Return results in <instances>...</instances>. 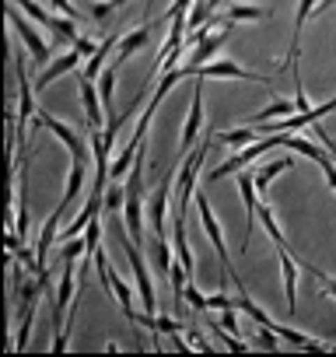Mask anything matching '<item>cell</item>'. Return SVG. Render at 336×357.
Masks as SVG:
<instances>
[{
	"mask_svg": "<svg viewBox=\"0 0 336 357\" xmlns=\"http://www.w3.org/2000/svg\"><path fill=\"white\" fill-rule=\"evenodd\" d=\"M197 211H200L204 231L211 235V242H214V249H217V256H221V263H224V273H231L235 266H231V259H228V245H224L221 225H217V218H214V211H211V204H207V197H204V193H197Z\"/></svg>",
	"mask_w": 336,
	"mask_h": 357,
	"instance_id": "obj_13",
	"label": "cell"
},
{
	"mask_svg": "<svg viewBox=\"0 0 336 357\" xmlns=\"http://www.w3.org/2000/svg\"><path fill=\"white\" fill-rule=\"evenodd\" d=\"M197 77H200V81H207V77H235V81H259V84H270V77L252 74V70L238 67L235 60H211V63H204V67L197 70Z\"/></svg>",
	"mask_w": 336,
	"mask_h": 357,
	"instance_id": "obj_11",
	"label": "cell"
},
{
	"mask_svg": "<svg viewBox=\"0 0 336 357\" xmlns=\"http://www.w3.org/2000/svg\"><path fill=\"white\" fill-rule=\"evenodd\" d=\"M329 8H336V0H319V4H315V15H326Z\"/></svg>",
	"mask_w": 336,
	"mask_h": 357,
	"instance_id": "obj_44",
	"label": "cell"
},
{
	"mask_svg": "<svg viewBox=\"0 0 336 357\" xmlns=\"http://www.w3.org/2000/svg\"><path fill=\"white\" fill-rule=\"evenodd\" d=\"M84 56L77 53V50H70V53H63V56H56V60H49L46 67H43V74L36 77V91L39 88H49L56 77H63V74H70V70H77V63H81Z\"/></svg>",
	"mask_w": 336,
	"mask_h": 357,
	"instance_id": "obj_16",
	"label": "cell"
},
{
	"mask_svg": "<svg viewBox=\"0 0 336 357\" xmlns=\"http://www.w3.org/2000/svg\"><path fill=\"white\" fill-rule=\"evenodd\" d=\"M333 350H336V343H333Z\"/></svg>",
	"mask_w": 336,
	"mask_h": 357,
	"instance_id": "obj_47",
	"label": "cell"
},
{
	"mask_svg": "<svg viewBox=\"0 0 336 357\" xmlns=\"http://www.w3.org/2000/svg\"><path fill=\"white\" fill-rule=\"evenodd\" d=\"M151 333H168V336H176V333H183V322H179V319H168V315H154Z\"/></svg>",
	"mask_w": 336,
	"mask_h": 357,
	"instance_id": "obj_35",
	"label": "cell"
},
{
	"mask_svg": "<svg viewBox=\"0 0 336 357\" xmlns=\"http://www.w3.org/2000/svg\"><path fill=\"white\" fill-rule=\"evenodd\" d=\"M126 207V186H105V211H119Z\"/></svg>",
	"mask_w": 336,
	"mask_h": 357,
	"instance_id": "obj_36",
	"label": "cell"
},
{
	"mask_svg": "<svg viewBox=\"0 0 336 357\" xmlns=\"http://www.w3.org/2000/svg\"><path fill=\"white\" fill-rule=\"evenodd\" d=\"M147 43H151V25H140V29L126 32V36L119 39V50H116V63H112V67H123V63H126L133 53H140Z\"/></svg>",
	"mask_w": 336,
	"mask_h": 357,
	"instance_id": "obj_18",
	"label": "cell"
},
{
	"mask_svg": "<svg viewBox=\"0 0 336 357\" xmlns=\"http://www.w3.org/2000/svg\"><path fill=\"white\" fill-rule=\"evenodd\" d=\"M88 252V238H81V235H74V238H67V242H60V259H81Z\"/></svg>",
	"mask_w": 336,
	"mask_h": 357,
	"instance_id": "obj_33",
	"label": "cell"
},
{
	"mask_svg": "<svg viewBox=\"0 0 336 357\" xmlns=\"http://www.w3.org/2000/svg\"><path fill=\"white\" fill-rule=\"evenodd\" d=\"M144 147H140V158L133 161L130 168V178H126V207H123V221H126V231L133 242H144V218L140 214V200H144Z\"/></svg>",
	"mask_w": 336,
	"mask_h": 357,
	"instance_id": "obj_1",
	"label": "cell"
},
{
	"mask_svg": "<svg viewBox=\"0 0 336 357\" xmlns=\"http://www.w3.org/2000/svg\"><path fill=\"white\" fill-rule=\"evenodd\" d=\"M273 147H284V133H266V137H259V140H252L245 151H238V154H231L224 165H217L214 172H211V183H221V178H228V175H235V172H242L249 161H256V158H263L266 151H273Z\"/></svg>",
	"mask_w": 336,
	"mask_h": 357,
	"instance_id": "obj_2",
	"label": "cell"
},
{
	"mask_svg": "<svg viewBox=\"0 0 336 357\" xmlns=\"http://www.w3.org/2000/svg\"><path fill=\"white\" fill-rule=\"evenodd\" d=\"M190 343H193V347H197V350H214V347H211V343H207V340H204V336H200V333H197V329H193V333H190Z\"/></svg>",
	"mask_w": 336,
	"mask_h": 357,
	"instance_id": "obj_43",
	"label": "cell"
},
{
	"mask_svg": "<svg viewBox=\"0 0 336 357\" xmlns=\"http://www.w3.org/2000/svg\"><path fill=\"white\" fill-rule=\"evenodd\" d=\"M112 4H116V8H123V4H126V0H112Z\"/></svg>",
	"mask_w": 336,
	"mask_h": 357,
	"instance_id": "obj_46",
	"label": "cell"
},
{
	"mask_svg": "<svg viewBox=\"0 0 336 357\" xmlns=\"http://www.w3.org/2000/svg\"><path fill=\"white\" fill-rule=\"evenodd\" d=\"M294 112H298V102H287V98H280V95H277V98H273V102H270L266 109H259V112H256V116H252L249 123H266V119H284V116H294Z\"/></svg>",
	"mask_w": 336,
	"mask_h": 357,
	"instance_id": "obj_25",
	"label": "cell"
},
{
	"mask_svg": "<svg viewBox=\"0 0 336 357\" xmlns=\"http://www.w3.org/2000/svg\"><path fill=\"white\" fill-rule=\"evenodd\" d=\"M98 95H102L105 112L112 116V98H116V67H109V70H102V74H98Z\"/></svg>",
	"mask_w": 336,
	"mask_h": 357,
	"instance_id": "obj_31",
	"label": "cell"
},
{
	"mask_svg": "<svg viewBox=\"0 0 336 357\" xmlns=\"http://www.w3.org/2000/svg\"><path fill=\"white\" fill-rule=\"evenodd\" d=\"M74 50H77V53H81V56H84V60H91V56H95V50H98V46H95V43H91V39H81V36H77V39H74Z\"/></svg>",
	"mask_w": 336,
	"mask_h": 357,
	"instance_id": "obj_42",
	"label": "cell"
},
{
	"mask_svg": "<svg viewBox=\"0 0 336 357\" xmlns=\"http://www.w3.org/2000/svg\"><path fill=\"white\" fill-rule=\"evenodd\" d=\"M11 4H18L29 18H36V22H39V25H46V29H49V25H53V18H56V11H46L43 4H36V0H11Z\"/></svg>",
	"mask_w": 336,
	"mask_h": 357,
	"instance_id": "obj_32",
	"label": "cell"
},
{
	"mask_svg": "<svg viewBox=\"0 0 336 357\" xmlns=\"http://www.w3.org/2000/svg\"><path fill=\"white\" fill-rule=\"evenodd\" d=\"M270 15H273L270 8H256V4H231L228 8V18L231 22H263Z\"/></svg>",
	"mask_w": 336,
	"mask_h": 357,
	"instance_id": "obj_27",
	"label": "cell"
},
{
	"mask_svg": "<svg viewBox=\"0 0 336 357\" xmlns=\"http://www.w3.org/2000/svg\"><path fill=\"white\" fill-rule=\"evenodd\" d=\"M8 22H11V29L22 36V43L32 50V60H36L39 67H46V63H49V43H46V39H43V36H39V32H36L25 18H22V8H18V4H11Z\"/></svg>",
	"mask_w": 336,
	"mask_h": 357,
	"instance_id": "obj_8",
	"label": "cell"
},
{
	"mask_svg": "<svg viewBox=\"0 0 336 357\" xmlns=\"http://www.w3.org/2000/svg\"><path fill=\"white\" fill-rule=\"evenodd\" d=\"M15 74H18V126H15V137L22 140V130L29 126V119H36L39 105H36V84H29V77H25V60H22V56L15 60Z\"/></svg>",
	"mask_w": 336,
	"mask_h": 357,
	"instance_id": "obj_9",
	"label": "cell"
},
{
	"mask_svg": "<svg viewBox=\"0 0 336 357\" xmlns=\"http://www.w3.org/2000/svg\"><path fill=\"white\" fill-rule=\"evenodd\" d=\"M172 175H176V168H168L165 175H161V186L154 190V197L147 200V221H151V231L154 235H161V238H168V193H172Z\"/></svg>",
	"mask_w": 336,
	"mask_h": 357,
	"instance_id": "obj_6",
	"label": "cell"
},
{
	"mask_svg": "<svg viewBox=\"0 0 336 357\" xmlns=\"http://www.w3.org/2000/svg\"><path fill=\"white\" fill-rule=\"evenodd\" d=\"M36 308H39V301H29V305L22 308V322H18L15 350H25V347H29V333H32V322H36Z\"/></svg>",
	"mask_w": 336,
	"mask_h": 357,
	"instance_id": "obj_28",
	"label": "cell"
},
{
	"mask_svg": "<svg viewBox=\"0 0 336 357\" xmlns=\"http://www.w3.org/2000/svg\"><path fill=\"white\" fill-rule=\"evenodd\" d=\"M231 29H235V25H231V18H228V25H224L221 32H214V36H207V39H204V43L197 46V53H193V60H190L186 67H190V70L197 74V70H200L204 63H211V60L217 56V50H221V46L228 43V36H231Z\"/></svg>",
	"mask_w": 336,
	"mask_h": 357,
	"instance_id": "obj_15",
	"label": "cell"
},
{
	"mask_svg": "<svg viewBox=\"0 0 336 357\" xmlns=\"http://www.w3.org/2000/svg\"><path fill=\"white\" fill-rule=\"evenodd\" d=\"M84 11L91 15V22H109L112 11H116V4H112V0H105V4H98V0H88V8H84Z\"/></svg>",
	"mask_w": 336,
	"mask_h": 357,
	"instance_id": "obj_34",
	"label": "cell"
},
{
	"mask_svg": "<svg viewBox=\"0 0 336 357\" xmlns=\"http://www.w3.org/2000/svg\"><path fill=\"white\" fill-rule=\"evenodd\" d=\"M60 221H63V218L53 211V214L46 218V225H43V235H39V245H36V256H39V273H46V270H49L46 263H49V252H53V238H56V231H60Z\"/></svg>",
	"mask_w": 336,
	"mask_h": 357,
	"instance_id": "obj_21",
	"label": "cell"
},
{
	"mask_svg": "<svg viewBox=\"0 0 336 357\" xmlns=\"http://www.w3.org/2000/svg\"><path fill=\"white\" fill-rule=\"evenodd\" d=\"M32 126L39 130V126H46V130H53L63 144H67V151L74 154V161H84L88 158V147H91V140H84L74 126H67V123H60V119H53L49 112H36V119H32Z\"/></svg>",
	"mask_w": 336,
	"mask_h": 357,
	"instance_id": "obj_7",
	"label": "cell"
},
{
	"mask_svg": "<svg viewBox=\"0 0 336 357\" xmlns=\"http://www.w3.org/2000/svg\"><path fill=\"white\" fill-rule=\"evenodd\" d=\"M319 0H298V11H294V36H291V74H298V50H301V29L305 22L315 15Z\"/></svg>",
	"mask_w": 336,
	"mask_h": 357,
	"instance_id": "obj_19",
	"label": "cell"
},
{
	"mask_svg": "<svg viewBox=\"0 0 336 357\" xmlns=\"http://www.w3.org/2000/svg\"><path fill=\"white\" fill-rule=\"evenodd\" d=\"M186 301H190L197 312H211V308H207V298H204V294H200L193 284H186Z\"/></svg>",
	"mask_w": 336,
	"mask_h": 357,
	"instance_id": "obj_41",
	"label": "cell"
},
{
	"mask_svg": "<svg viewBox=\"0 0 336 357\" xmlns=\"http://www.w3.org/2000/svg\"><path fill=\"white\" fill-rule=\"evenodd\" d=\"M74 259H63V273H60V287H56V301H53V333L60 329V336H63V326H67V312H70V305H74V291H77V284H74ZM56 340V336H53Z\"/></svg>",
	"mask_w": 336,
	"mask_h": 357,
	"instance_id": "obj_5",
	"label": "cell"
},
{
	"mask_svg": "<svg viewBox=\"0 0 336 357\" xmlns=\"http://www.w3.org/2000/svg\"><path fill=\"white\" fill-rule=\"evenodd\" d=\"M287 168H294V158H280V161H270V165H263L259 172H256V190L263 193L273 178L280 175V172H287Z\"/></svg>",
	"mask_w": 336,
	"mask_h": 357,
	"instance_id": "obj_26",
	"label": "cell"
},
{
	"mask_svg": "<svg viewBox=\"0 0 336 357\" xmlns=\"http://www.w3.org/2000/svg\"><path fill=\"white\" fill-rule=\"evenodd\" d=\"M81 190H84V161H74V165H70V172H67V190H63V200H60V207H56V214H60V218L74 207V200L81 197Z\"/></svg>",
	"mask_w": 336,
	"mask_h": 357,
	"instance_id": "obj_20",
	"label": "cell"
},
{
	"mask_svg": "<svg viewBox=\"0 0 336 357\" xmlns=\"http://www.w3.org/2000/svg\"><path fill=\"white\" fill-rule=\"evenodd\" d=\"M74 4H77V8H88V0H74Z\"/></svg>",
	"mask_w": 336,
	"mask_h": 357,
	"instance_id": "obj_45",
	"label": "cell"
},
{
	"mask_svg": "<svg viewBox=\"0 0 336 357\" xmlns=\"http://www.w3.org/2000/svg\"><path fill=\"white\" fill-rule=\"evenodd\" d=\"M284 147H291L294 154H305V158H312V161H322V158H326V147H319V144H312V140H301V137H287V133H284Z\"/></svg>",
	"mask_w": 336,
	"mask_h": 357,
	"instance_id": "obj_29",
	"label": "cell"
},
{
	"mask_svg": "<svg viewBox=\"0 0 336 357\" xmlns=\"http://www.w3.org/2000/svg\"><path fill=\"white\" fill-rule=\"evenodd\" d=\"M238 193L245 204V235H242V249H249L252 242V221H259V190H256V175L252 172H238Z\"/></svg>",
	"mask_w": 336,
	"mask_h": 357,
	"instance_id": "obj_10",
	"label": "cell"
},
{
	"mask_svg": "<svg viewBox=\"0 0 336 357\" xmlns=\"http://www.w3.org/2000/svg\"><path fill=\"white\" fill-rule=\"evenodd\" d=\"M204 130V81L197 77V91L190 98V116H186V126H183V140H179V151L186 154L193 144H197V133Z\"/></svg>",
	"mask_w": 336,
	"mask_h": 357,
	"instance_id": "obj_12",
	"label": "cell"
},
{
	"mask_svg": "<svg viewBox=\"0 0 336 357\" xmlns=\"http://www.w3.org/2000/svg\"><path fill=\"white\" fill-rule=\"evenodd\" d=\"M186 74H193V70H190V67H172V70H168V74L161 77V84L154 88V95H151V102H158V105H161V98L168 95V88H176V84H179V81H183Z\"/></svg>",
	"mask_w": 336,
	"mask_h": 357,
	"instance_id": "obj_30",
	"label": "cell"
},
{
	"mask_svg": "<svg viewBox=\"0 0 336 357\" xmlns=\"http://www.w3.org/2000/svg\"><path fill=\"white\" fill-rule=\"evenodd\" d=\"M207 308H211V312H224V308H238V298H228V294L221 291V294H211V298H207Z\"/></svg>",
	"mask_w": 336,
	"mask_h": 357,
	"instance_id": "obj_37",
	"label": "cell"
},
{
	"mask_svg": "<svg viewBox=\"0 0 336 357\" xmlns=\"http://www.w3.org/2000/svg\"><path fill=\"white\" fill-rule=\"evenodd\" d=\"M49 8H53L56 15H67V18L77 22V4H74V0H49Z\"/></svg>",
	"mask_w": 336,
	"mask_h": 357,
	"instance_id": "obj_40",
	"label": "cell"
},
{
	"mask_svg": "<svg viewBox=\"0 0 336 357\" xmlns=\"http://www.w3.org/2000/svg\"><path fill=\"white\" fill-rule=\"evenodd\" d=\"M305 273H312V277H315V280H319V284H322V291H326V294H333V298H336V280H329V277H326V273H322V270H319V266H308V263H305Z\"/></svg>",
	"mask_w": 336,
	"mask_h": 357,
	"instance_id": "obj_38",
	"label": "cell"
},
{
	"mask_svg": "<svg viewBox=\"0 0 336 357\" xmlns=\"http://www.w3.org/2000/svg\"><path fill=\"white\" fill-rule=\"evenodd\" d=\"M207 151H211V140H204L200 147H197V154H183L179 158V186H176V214H186L190 211V200H193V190H197V172H200V165H204V158H207Z\"/></svg>",
	"mask_w": 336,
	"mask_h": 357,
	"instance_id": "obj_3",
	"label": "cell"
},
{
	"mask_svg": "<svg viewBox=\"0 0 336 357\" xmlns=\"http://www.w3.org/2000/svg\"><path fill=\"white\" fill-rule=\"evenodd\" d=\"M277 256H280V273H284V298H287V312H294L298 308V259L287 252V245H280L277 249Z\"/></svg>",
	"mask_w": 336,
	"mask_h": 357,
	"instance_id": "obj_17",
	"label": "cell"
},
{
	"mask_svg": "<svg viewBox=\"0 0 336 357\" xmlns=\"http://www.w3.org/2000/svg\"><path fill=\"white\" fill-rule=\"evenodd\" d=\"M190 8H193V0H176L172 8L165 11V22H176V18H186L190 15Z\"/></svg>",
	"mask_w": 336,
	"mask_h": 357,
	"instance_id": "obj_39",
	"label": "cell"
},
{
	"mask_svg": "<svg viewBox=\"0 0 336 357\" xmlns=\"http://www.w3.org/2000/svg\"><path fill=\"white\" fill-rule=\"evenodd\" d=\"M147 249H151V263H154V270H158L161 277H168V270H172V263H176V249L168 245V238L154 235V238L147 242Z\"/></svg>",
	"mask_w": 336,
	"mask_h": 357,
	"instance_id": "obj_23",
	"label": "cell"
},
{
	"mask_svg": "<svg viewBox=\"0 0 336 357\" xmlns=\"http://www.w3.org/2000/svg\"><path fill=\"white\" fill-rule=\"evenodd\" d=\"M123 249H126V259H130V270H133V277H137V287H140V305H144V312L147 315H154V305H158V294H154V280H151V270H147V259L137 252V245H133V238H126L123 242Z\"/></svg>",
	"mask_w": 336,
	"mask_h": 357,
	"instance_id": "obj_4",
	"label": "cell"
},
{
	"mask_svg": "<svg viewBox=\"0 0 336 357\" xmlns=\"http://www.w3.org/2000/svg\"><path fill=\"white\" fill-rule=\"evenodd\" d=\"M172 249H176V259L193 273L197 263H193V252H190V242H186V214H176V221H172Z\"/></svg>",
	"mask_w": 336,
	"mask_h": 357,
	"instance_id": "obj_22",
	"label": "cell"
},
{
	"mask_svg": "<svg viewBox=\"0 0 336 357\" xmlns=\"http://www.w3.org/2000/svg\"><path fill=\"white\" fill-rule=\"evenodd\" d=\"M77 84H81V102H84V123H88V130H102L105 105H102V95H98L95 81H88V77H77Z\"/></svg>",
	"mask_w": 336,
	"mask_h": 357,
	"instance_id": "obj_14",
	"label": "cell"
},
{
	"mask_svg": "<svg viewBox=\"0 0 336 357\" xmlns=\"http://www.w3.org/2000/svg\"><path fill=\"white\" fill-rule=\"evenodd\" d=\"M109 50H119V36H116V32H112V36H105V39L98 43V50H95V56L84 63V74H81V77L95 81V77L102 74V67H105V56H109Z\"/></svg>",
	"mask_w": 336,
	"mask_h": 357,
	"instance_id": "obj_24",
	"label": "cell"
}]
</instances>
